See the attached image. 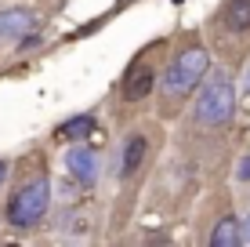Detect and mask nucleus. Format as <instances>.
Here are the masks:
<instances>
[{
	"mask_svg": "<svg viewBox=\"0 0 250 247\" xmlns=\"http://www.w3.org/2000/svg\"><path fill=\"white\" fill-rule=\"evenodd\" d=\"M210 73V51L203 44H192V47H182L174 58H170L167 73L160 80V91H163V102H178L185 95H192L200 88V80Z\"/></svg>",
	"mask_w": 250,
	"mask_h": 247,
	"instance_id": "nucleus-1",
	"label": "nucleus"
},
{
	"mask_svg": "<svg viewBox=\"0 0 250 247\" xmlns=\"http://www.w3.org/2000/svg\"><path fill=\"white\" fill-rule=\"evenodd\" d=\"M236 113V84L225 69H214L203 76L200 98L192 106V116L200 127H225Z\"/></svg>",
	"mask_w": 250,
	"mask_h": 247,
	"instance_id": "nucleus-2",
	"label": "nucleus"
},
{
	"mask_svg": "<svg viewBox=\"0 0 250 247\" xmlns=\"http://www.w3.org/2000/svg\"><path fill=\"white\" fill-rule=\"evenodd\" d=\"M51 207V178L47 175H33L29 182H22L19 189L11 193V200H7L4 215H7V225L15 229H37L40 222H44Z\"/></svg>",
	"mask_w": 250,
	"mask_h": 247,
	"instance_id": "nucleus-3",
	"label": "nucleus"
},
{
	"mask_svg": "<svg viewBox=\"0 0 250 247\" xmlns=\"http://www.w3.org/2000/svg\"><path fill=\"white\" fill-rule=\"evenodd\" d=\"M65 167H69V178H76L83 189H91V185L98 182V153L91 146H83V142H73V146H69Z\"/></svg>",
	"mask_w": 250,
	"mask_h": 247,
	"instance_id": "nucleus-4",
	"label": "nucleus"
},
{
	"mask_svg": "<svg viewBox=\"0 0 250 247\" xmlns=\"http://www.w3.org/2000/svg\"><path fill=\"white\" fill-rule=\"evenodd\" d=\"M145 153H149V142H145L142 131H131L116 149V175L120 178H134L138 167L145 164Z\"/></svg>",
	"mask_w": 250,
	"mask_h": 247,
	"instance_id": "nucleus-5",
	"label": "nucleus"
},
{
	"mask_svg": "<svg viewBox=\"0 0 250 247\" xmlns=\"http://www.w3.org/2000/svg\"><path fill=\"white\" fill-rule=\"evenodd\" d=\"M33 25H37V15L29 7H4L0 11V44L4 40H22L25 29H33Z\"/></svg>",
	"mask_w": 250,
	"mask_h": 247,
	"instance_id": "nucleus-6",
	"label": "nucleus"
},
{
	"mask_svg": "<svg viewBox=\"0 0 250 247\" xmlns=\"http://www.w3.org/2000/svg\"><path fill=\"white\" fill-rule=\"evenodd\" d=\"M152 88H156V73H152L149 66H138V69H131L127 80H124V98L127 102H142Z\"/></svg>",
	"mask_w": 250,
	"mask_h": 247,
	"instance_id": "nucleus-7",
	"label": "nucleus"
},
{
	"mask_svg": "<svg viewBox=\"0 0 250 247\" xmlns=\"http://www.w3.org/2000/svg\"><path fill=\"white\" fill-rule=\"evenodd\" d=\"M91 131H94V116L80 113V116H69V120L58 124L55 127V138H62V142H83Z\"/></svg>",
	"mask_w": 250,
	"mask_h": 247,
	"instance_id": "nucleus-8",
	"label": "nucleus"
},
{
	"mask_svg": "<svg viewBox=\"0 0 250 247\" xmlns=\"http://www.w3.org/2000/svg\"><path fill=\"white\" fill-rule=\"evenodd\" d=\"M229 33H250V0H229L225 11H221Z\"/></svg>",
	"mask_w": 250,
	"mask_h": 247,
	"instance_id": "nucleus-9",
	"label": "nucleus"
},
{
	"mask_svg": "<svg viewBox=\"0 0 250 247\" xmlns=\"http://www.w3.org/2000/svg\"><path fill=\"white\" fill-rule=\"evenodd\" d=\"M210 244L214 247H236L239 244V222L236 218H221L218 225H214V233H210Z\"/></svg>",
	"mask_w": 250,
	"mask_h": 247,
	"instance_id": "nucleus-10",
	"label": "nucleus"
},
{
	"mask_svg": "<svg viewBox=\"0 0 250 247\" xmlns=\"http://www.w3.org/2000/svg\"><path fill=\"white\" fill-rule=\"evenodd\" d=\"M55 222H58V229H62V233H69V236H83V233H87V218H83L73 203H69V211H62Z\"/></svg>",
	"mask_w": 250,
	"mask_h": 247,
	"instance_id": "nucleus-11",
	"label": "nucleus"
},
{
	"mask_svg": "<svg viewBox=\"0 0 250 247\" xmlns=\"http://www.w3.org/2000/svg\"><path fill=\"white\" fill-rule=\"evenodd\" d=\"M76 189H83L76 178H73V185H69V182H55V193H58V200H62V203H76Z\"/></svg>",
	"mask_w": 250,
	"mask_h": 247,
	"instance_id": "nucleus-12",
	"label": "nucleus"
},
{
	"mask_svg": "<svg viewBox=\"0 0 250 247\" xmlns=\"http://www.w3.org/2000/svg\"><path fill=\"white\" fill-rule=\"evenodd\" d=\"M236 178H239V182H250V157H243V160H239V167H236Z\"/></svg>",
	"mask_w": 250,
	"mask_h": 247,
	"instance_id": "nucleus-13",
	"label": "nucleus"
},
{
	"mask_svg": "<svg viewBox=\"0 0 250 247\" xmlns=\"http://www.w3.org/2000/svg\"><path fill=\"white\" fill-rule=\"evenodd\" d=\"M239 244H250V215L243 218V225H239Z\"/></svg>",
	"mask_w": 250,
	"mask_h": 247,
	"instance_id": "nucleus-14",
	"label": "nucleus"
},
{
	"mask_svg": "<svg viewBox=\"0 0 250 247\" xmlns=\"http://www.w3.org/2000/svg\"><path fill=\"white\" fill-rule=\"evenodd\" d=\"M7 182V160H0V185Z\"/></svg>",
	"mask_w": 250,
	"mask_h": 247,
	"instance_id": "nucleus-15",
	"label": "nucleus"
},
{
	"mask_svg": "<svg viewBox=\"0 0 250 247\" xmlns=\"http://www.w3.org/2000/svg\"><path fill=\"white\" fill-rule=\"evenodd\" d=\"M174 4H182V0H174Z\"/></svg>",
	"mask_w": 250,
	"mask_h": 247,
	"instance_id": "nucleus-16",
	"label": "nucleus"
}]
</instances>
